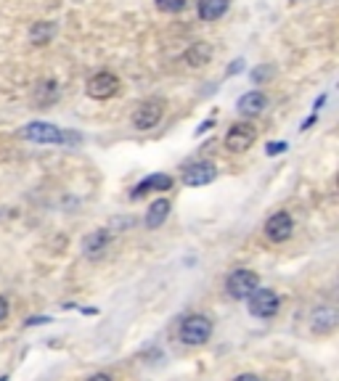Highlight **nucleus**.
Returning <instances> with one entry per match:
<instances>
[{
    "instance_id": "f257e3e1",
    "label": "nucleus",
    "mask_w": 339,
    "mask_h": 381,
    "mask_svg": "<svg viewBox=\"0 0 339 381\" xmlns=\"http://www.w3.org/2000/svg\"><path fill=\"white\" fill-rule=\"evenodd\" d=\"M24 138L35 143H58V146H64V143H80L77 132H64L61 127L51 125V122H30L24 127Z\"/></svg>"
},
{
    "instance_id": "f03ea898",
    "label": "nucleus",
    "mask_w": 339,
    "mask_h": 381,
    "mask_svg": "<svg viewBox=\"0 0 339 381\" xmlns=\"http://www.w3.org/2000/svg\"><path fill=\"white\" fill-rule=\"evenodd\" d=\"M212 337V320L207 316H188L180 323V339L191 344V347H202L207 344Z\"/></svg>"
},
{
    "instance_id": "7ed1b4c3",
    "label": "nucleus",
    "mask_w": 339,
    "mask_h": 381,
    "mask_svg": "<svg viewBox=\"0 0 339 381\" xmlns=\"http://www.w3.org/2000/svg\"><path fill=\"white\" fill-rule=\"evenodd\" d=\"M254 289H260V275L254 270L241 268V270H233L226 278V292H228L230 299H247Z\"/></svg>"
},
{
    "instance_id": "20e7f679",
    "label": "nucleus",
    "mask_w": 339,
    "mask_h": 381,
    "mask_svg": "<svg viewBox=\"0 0 339 381\" xmlns=\"http://www.w3.org/2000/svg\"><path fill=\"white\" fill-rule=\"evenodd\" d=\"M247 307H249V313L254 318H273L278 313L281 302H278L276 292H271V289H254L247 296Z\"/></svg>"
},
{
    "instance_id": "39448f33",
    "label": "nucleus",
    "mask_w": 339,
    "mask_h": 381,
    "mask_svg": "<svg viewBox=\"0 0 339 381\" xmlns=\"http://www.w3.org/2000/svg\"><path fill=\"white\" fill-rule=\"evenodd\" d=\"M265 239L271 241V244H284V241L292 239V233H295V220L289 212H276L271 218L265 220Z\"/></svg>"
},
{
    "instance_id": "423d86ee",
    "label": "nucleus",
    "mask_w": 339,
    "mask_h": 381,
    "mask_svg": "<svg viewBox=\"0 0 339 381\" xmlns=\"http://www.w3.org/2000/svg\"><path fill=\"white\" fill-rule=\"evenodd\" d=\"M90 99L96 101H106L111 96H117V90H120V77L114 75V72H99V75H93L88 80V85H85Z\"/></svg>"
},
{
    "instance_id": "0eeeda50",
    "label": "nucleus",
    "mask_w": 339,
    "mask_h": 381,
    "mask_svg": "<svg viewBox=\"0 0 339 381\" xmlns=\"http://www.w3.org/2000/svg\"><path fill=\"white\" fill-rule=\"evenodd\" d=\"M254 138H257V130L252 125H247V122H239V125H233L226 132V149L233 154H244L247 149H252Z\"/></svg>"
},
{
    "instance_id": "6e6552de",
    "label": "nucleus",
    "mask_w": 339,
    "mask_h": 381,
    "mask_svg": "<svg viewBox=\"0 0 339 381\" xmlns=\"http://www.w3.org/2000/svg\"><path fill=\"white\" fill-rule=\"evenodd\" d=\"M162 120V104L159 101H143L132 114V127L135 130H152Z\"/></svg>"
},
{
    "instance_id": "1a4fd4ad",
    "label": "nucleus",
    "mask_w": 339,
    "mask_h": 381,
    "mask_svg": "<svg viewBox=\"0 0 339 381\" xmlns=\"http://www.w3.org/2000/svg\"><path fill=\"white\" fill-rule=\"evenodd\" d=\"M111 244V233L109 230H93V233H88L85 239H82V254L88 257V260H99V257H104L106 254V249H109Z\"/></svg>"
},
{
    "instance_id": "9d476101",
    "label": "nucleus",
    "mask_w": 339,
    "mask_h": 381,
    "mask_svg": "<svg viewBox=\"0 0 339 381\" xmlns=\"http://www.w3.org/2000/svg\"><path fill=\"white\" fill-rule=\"evenodd\" d=\"M215 175H218V170H215V164L212 162H194L191 167H186V173H183V183L199 188V185L212 183V180H215Z\"/></svg>"
},
{
    "instance_id": "9b49d317",
    "label": "nucleus",
    "mask_w": 339,
    "mask_h": 381,
    "mask_svg": "<svg viewBox=\"0 0 339 381\" xmlns=\"http://www.w3.org/2000/svg\"><path fill=\"white\" fill-rule=\"evenodd\" d=\"M58 96H61V87H58L56 80H40L32 90V104L37 106V109H45V106L56 104Z\"/></svg>"
},
{
    "instance_id": "f8f14e48",
    "label": "nucleus",
    "mask_w": 339,
    "mask_h": 381,
    "mask_svg": "<svg viewBox=\"0 0 339 381\" xmlns=\"http://www.w3.org/2000/svg\"><path fill=\"white\" fill-rule=\"evenodd\" d=\"M339 323V313L334 307H318L316 313H313V320H310V328L316 331V334H331Z\"/></svg>"
},
{
    "instance_id": "ddd939ff",
    "label": "nucleus",
    "mask_w": 339,
    "mask_h": 381,
    "mask_svg": "<svg viewBox=\"0 0 339 381\" xmlns=\"http://www.w3.org/2000/svg\"><path fill=\"white\" fill-rule=\"evenodd\" d=\"M265 106H268V96L260 90H249L239 99V111L244 117H257L265 111Z\"/></svg>"
},
{
    "instance_id": "4468645a",
    "label": "nucleus",
    "mask_w": 339,
    "mask_h": 381,
    "mask_svg": "<svg viewBox=\"0 0 339 381\" xmlns=\"http://www.w3.org/2000/svg\"><path fill=\"white\" fill-rule=\"evenodd\" d=\"M230 8V0H199V19L202 22H218Z\"/></svg>"
},
{
    "instance_id": "2eb2a0df",
    "label": "nucleus",
    "mask_w": 339,
    "mask_h": 381,
    "mask_svg": "<svg viewBox=\"0 0 339 381\" xmlns=\"http://www.w3.org/2000/svg\"><path fill=\"white\" fill-rule=\"evenodd\" d=\"M173 188V177L164 173H156L152 177H146L141 183L135 185V191H132V199H141L146 191H170Z\"/></svg>"
},
{
    "instance_id": "dca6fc26",
    "label": "nucleus",
    "mask_w": 339,
    "mask_h": 381,
    "mask_svg": "<svg viewBox=\"0 0 339 381\" xmlns=\"http://www.w3.org/2000/svg\"><path fill=\"white\" fill-rule=\"evenodd\" d=\"M186 64L194 66V69H199V66H204L212 58V45L209 43H191V48L186 51Z\"/></svg>"
},
{
    "instance_id": "f3484780",
    "label": "nucleus",
    "mask_w": 339,
    "mask_h": 381,
    "mask_svg": "<svg viewBox=\"0 0 339 381\" xmlns=\"http://www.w3.org/2000/svg\"><path fill=\"white\" fill-rule=\"evenodd\" d=\"M170 215V201L167 199H156L152 207H149V215H146V228H159L164 220Z\"/></svg>"
},
{
    "instance_id": "a211bd4d",
    "label": "nucleus",
    "mask_w": 339,
    "mask_h": 381,
    "mask_svg": "<svg viewBox=\"0 0 339 381\" xmlns=\"http://www.w3.org/2000/svg\"><path fill=\"white\" fill-rule=\"evenodd\" d=\"M56 35V24L54 22H35L32 30H30V43L32 45H48L54 40Z\"/></svg>"
},
{
    "instance_id": "6ab92c4d",
    "label": "nucleus",
    "mask_w": 339,
    "mask_h": 381,
    "mask_svg": "<svg viewBox=\"0 0 339 381\" xmlns=\"http://www.w3.org/2000/svg\"><path fill=\"white\" fill-rule=\"evenodd\" d=\"M154 3H156V8L162 13H178L186 8L188 0H154Z\"/></svg>"
},
{
    "instance_id": "aec40b11",
    "label": "nucleus",
    "mask_w": 339,
    "mask_h": 381,
    "mask_svg": "<svg viewBox=\"0 0 339 381\" xmlns=\"http://www.w3.org/2000/svg\"><path fill=\"white\" fill-rule=\"evenodd\" d=\"M8 318V302H6V296H0V323Z\"/></svg>"
},
{
    "instance_id": "412c9836",
    "label": "nucleus",
    "mask_w": 339,
    "mask_h": 381,
    "mask_svg": "<svg viewBox=\"0 0 339 381\" xmlns=\"http://www.w3.org/2000/svg\"><path fill=\"white\" fill-rule=\"evenodd\" d=\"M284 149H286V143H278V146L271 143V146H268V154H278V151H284Z\"/></svg>"
},
{
    "instance_id": "4be33fe9",
    "label": "nucleus",
    "mask_w": 339,
    "mask_h": 381,
    "mask_svg": "<svg viewBox=\"0 0 339 381\" xmlns=\"http://www.w3.org/2000/svg\"><path fill=\"white\" fill-rule=\"evenodd\" d=\"M233 381H260V379H257L254 373H241V376H236Z\"/></svg>"
},
{
    "instance_id": "5701e85b",
    "label": "nucleus",
    "mask_w": 339,
    "mask_h": 381,
    "mask_svg": "<svg viewBox=\"0 0 339 381\" xmlns=\"http://www.w3.org/2000/svg\"><path fill=\"white\" fill-rule=\"evenodd\" d=\"M88 381H111V376H106V373H96V376H90Z\"/></svg>"
}]
</instances>
